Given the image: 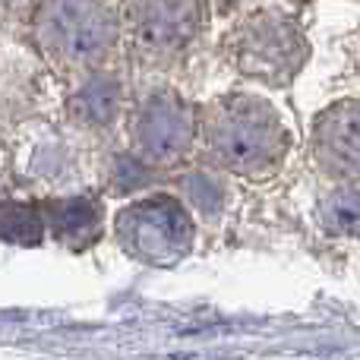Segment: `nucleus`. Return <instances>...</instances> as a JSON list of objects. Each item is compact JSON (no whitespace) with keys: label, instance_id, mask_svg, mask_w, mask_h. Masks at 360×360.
<instances>
[{"label":"nucleus","instance_id":"obj_5","mask_svg":"<svg viewBox=\"0 0 360 360\" xmlns=\"http://www.w3.org/2000/svg\"><path fill=\"white\" fill-rule=\"evenodd\" d=\"M114 240L139 266L171 269L190 256L196 224L177 196L149 193L114 215Z\"/></svg>","mask_w":360,"mask_h":360},{"label":"nucleus","instance_id":"obj_10","mask_svg":"<svg viewBox=\"0 0 360 360\" xmlns=\"http://www.w3.org/2000/svg\"><path fill=\"white\" fill-rule=\"evenodd\" d=\"M316 221L329 234L360 237V190H354V186L329 190L316 202Z\"/></svg>","mask_w":360,"mask_h":360},{"label":"nucleus","instance_id":"obj_6","mask_svg":"<svg viewBox=\"0 0 360 360\" xmlns=\"http://www.w3.org/2000/svg\"><path fill=\"white\" fill-rule=\"evenodd\" d=\"M127 136L143 168H177L199 139V108L171 86H149L127 114Z\"/></svg>","mask_w":360,"mask_h":360},{"label":"nucleus","instance_id":"obj_4","mask_svg":"<svg viewBox=\"0 0 360 360\" xmlns=\"http://www.w3.org/2000/svg\"><path fill=\"white\" fill-rule=\"evenodd\" d=\"M209 22V0H124L120 38L146 70H168L199 44Z\"/></svg>","mask_w":360,"mask_h":360},{"label":"nucleus","instance_id":"obj_3","mask_svg":"<svg viewBox=\"0 0 360 360\" xmlns=\"http://www.w3.org/2000/svg\"><path fill=\"white\" fill-rule=\"evenodd\" d=\"M224 60L250 82L288 89L310 60V41L297 19L275 6L240 16L221 38Z\"/></svg>","mask_w":360,"mask_h":360},{"label":"nucleus","instance_id":"obj_11","mask_svg":"<svg viewBox=\"0 0 360 360\" xmlns=\"http://www.w3.org/2000/svg\"><path fill=\"white\" fill-rule=\"evenodd\" d=\"M44 237V218L38 202H0V240L16 247H38Z\"/></svg>","mask_w":360,"mask_h":360},{"label":"nucleus","instance_id":"obj_7","mask_svg":"<svg viewBox=\"0 0 360 360\" xmlns=\"http://www.w3.org/2000/svg\"><path fill=\"white\" fill-rule=\"evenodd\" d=\"M310 155L326 177H360V98L332 101L316 114L310 130Z\"/></svg>","mask_w":360,"mask_h":360},{"label":"nucleus","instance_id":"obj_2","mask_svg":"<svg viewBox=\"0 0 360 360\" xmlns=\"http://www.w3.org/2000/svg\"><path fill=\"white\" fill-rule=\"evenodd\" d=\"M32 38L63 73L111 67L120 48V10L111 0H35Z\"/></svg>","mask_w":360,"mask_h":360},{"label":"nucleus","instance_id":"obj_12","mask_svg":"<svg viewBox=\"0 0 360 360\" xmlns=\"http://www.w3.org/2000/svg\"><path fill=\"white\" fill-rule=\"evenodd\" d=\"M32 4L35 0H0V10H19V6H29L32 10Z\"/></svg>","mask_w":360,"mask_h":360},{"label":"nucleus","instance_id":"obj_1","mask_svg":"<svg viewBox=\"0 0 360 360\" xmlns=\"http://www.w3.org/2000/svg\"><path fill=\"white\" fill-rule=\"evenodd\" d=\"M199 139L221 171L243 180H272L291 152V130L278 108L256 92H221L199 108Z\"/></svg>","mask_w":360,"mask_h":360},{"label":"nucleus","instance_id":"obj_8","mask_svg":"<svg viewBox=\"0 0 360 360\" xmlns=\"http://www.w3.org/2000/svg\"><path fill=\"white\" fill-rule=\"evenodd\" d=\"M127 108V86L124 76L114 73L111 67L86 70L76 73L73 89L63 98L67 120L82 130H108Z\"/></svg>","mask_w":360,"mask_h":360},{"label":"nucleus","instance_id":"obj_9","mask_svg":"<svg viewBox=\"0 0 360 360\" xmlns=\"http://www.w3.org/2000/svg\"><path fill=\"white\" fill-rule=\"evenodd\" d=\"M44 228L51 231L60 247L86 250L95 247L105 234V202L95 193H76V196H54L38 202Z\"/></svg>","mask_w":360,"mask_h":360}]
</instances>
